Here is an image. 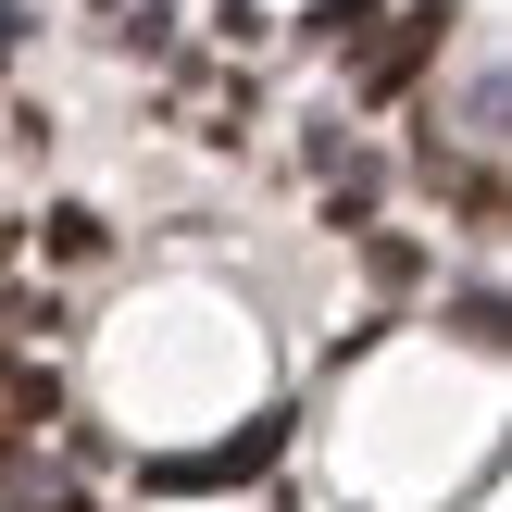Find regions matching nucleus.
Segmentation results:
<instances>
[{
    "label": "nucleus",
    "mask_w": 512,
    "mask_h": 512,
    "mask_svg": "<svg viewBox=\"0 0 512 512\" xmlns=\"http://www.w3.org/2000/svg\"><path fill=\"white\" fill-rule=\"evenodd\" d=\"M275 463V413H250L225 450H175V463H150V488H238V475Z\"/></svg>",
    "instance_id": "nucleus-2"
},
{
    "label": "nucleus",
    "mask_w": 512,
    "mask_h": 512,
    "mask_svg": "<svg viewBox=\"0 0 512 512\" xmlns=\"http://www.w3.org/2000/svg\"><path fill=\"white\" fill-rule=\"evenodd\" d=\"M63 413V388H50V363H25V350H0V450L38 438V425Z\"/></svg>",
    "instance_id": "nucleus-3"
},
{
    "label": "nucleus",
    "mask_w": 512,
    "mask_h": 512,
    "mask_svg": "<svg viewBox=\"0 0 512 512\" xmlns=\"http://www.w3.org/2000/svg\"><path fill=\"white\" fill-rule=\"evenodd\" d=\"M438 38H450V0H413V13H388V25L363 38V63H350V88H363V100H400V88L425 75V50H438Z\"/></svg>",
    "instance_id": "nucleus-1"
},
{
    "label": "nucleus",
    "mask_w": 512,
    "mask_h": 512,
    "mask_svg": "<svg viewBox=\"0 0 512 512\" xmlns=\"http://www.w3.org/2000/svg\"><path fill=\"white\" fill-rule=\"evenodd\" d=\"M450 325H463L475 350H500V300H488V288H463V300H450Z\"/></svg>",
    "instance_id": "nucleus-5"
},
{
    "label": "nucleus",
    "mask_w": 512,
    "mask_h": 512,
    "mask_svg": "<svg viewBox=\"0 0 512 512\" xmlns=\"http://www.w3.org/2000/svg\"><path fill=\"white\" fill-rule=\"evenodd\" d=\"M363 13H375V0H325L313 25H325V38H338V50H350V38H363Z\"/></svg>",
    "instance_id": "nucleus-6"
},
{
    "label": "nucleus",
    "mask_w": 512,
    "mask_h": 512,
    "mask_svg": "<svg viewBox=\"0 0 512 512\" xmlns=\"http://www.w3.org/2000/svg\"><path fill=\"white\" fill-rule=\"evenodd\" d=\"M38 238H50V263H88V250H100V213H75V200H63Z\"/></svg>",
    "instance_id": "nucleus-4"
}]
</instances>
